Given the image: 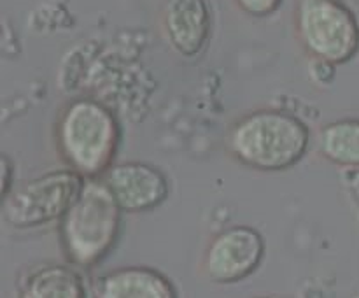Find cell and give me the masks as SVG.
I'll list each match as a JSON object with an SVG mask.
<instances>
[{
  "instance_id": "14",
  "label": "cell",
  "mask_w": 359,
  "mask_h": 298,
  "mask_svg": "<svg viewBox=\"0 0 359 298\" xmlns=\"http://www.w3.org/2000/svg\"><path fill=\"white\" fill-rule=\"evenodd\" d=\"M256 298H280V297H256Z\"/></svg>"
},
{
  "instance_id": "9",
  "label": "cell",
  "mask_w": 359,
  "mask_h": 298,
  "mask_svg": "<svg viewBox=\"0 0 359 298\" xmlns=\"http://www.w3.org/2000/svg\"><path fill=\"white\" fill-rule=\"evenodd\" d=\"M11 298H95L86 270L69 262L41 259L18 272Z\"/></svg>"
},
{
  "instance_id": "2",
  "label": "cell",
  "mask_w": 359,
  "mask_h": 298,
  "mask_svg": "<svg viewBox=\"0 0 359 298\" xmlns=\"http://www.w3.org/2000/svg\"><path fill=\"white\" fill-rule=\"evenodd\" d=\"M314 142L307 123L277 107L244 112L230 123L224 147L235 163L256 172H284L297 167Z\"/></svg>"
},
{
  "instance_id": "7",
  "label": "cell",
  "mask_w": 359,
  "mask_h": 298,
  "mask_svg": "<svg viewBox=\"0 0 359 298\" xmlns=\"http://www.w3.org/2000/svg\"><path fill=\"white\" fill-rule=\"evenodd\" d=\"M212 7L209 0H161L158 32L174 55L198 58L212 37Z\"/></svg>"
},
{
  "instance_id": "11",
  "label": "cell",
  "mask_w": 359,
  "mask_h": 298,
  "mask_svg": "<svg viewBox=\"0 0 359 298\" xmlns=\"http://www.w3.org/2000/svg\"><path fill=\"white\" fill-rule=\"evenodd\" d=\"M316 153L339 168H359V118L325 123L314 135Z\"/></svg>"
},
{
  "instance_id": "6",
  "label": "cell",
  "mask_w": 359,
  "mask_h": 298,
  "mask_svg": "<svg viewBox=\"0 0 359 298\" xmlns=\"http://www.w3.org/2000/svg\"><path fill=\"white\" fill-rule=\"evenodd\" d=\"M266 242L262 231L249 224H231L207 241L198 273L212 284H237L262 266Z\"/></svg>"
},
{
  "instance_id": "3",
  "label": "cell",
  "mask_w": 359,
  "mask_h": 298,
  "mask_svg": "<svg viewBox=\"0 0 359 298\" xmlns=\"http://www.w3.org/2000/svg\"><path fill=\"white\" fill-rule=\"evenodd\" d=\"M121 207L102 179H86L76 202L58 226V241L65 262L91 270L100 265L119 241Z\"/></svg>"
},
{
  "instance_id": "10",
  "label": "cell",
  "mask_w": 359,
  "mask_h": 298,
  "mask_svg": "<svg viewBox=\"0 0 359 298\" xmlns=\"http://www.w3.org/2000/svg\"><path fill=\"white\" fill-rule=\"evenodd\" d=\"M95 298H181L174 280L147 265H126L93 280Z\"/></svg>"
},
{
  "instance_id": "4",
  "label": "cell",
  "mask_w": 359,
  "mask_h": 298,
  "mask_svg": "<svg viewBox=\"0 0 359 298\" xmlns=\"http://www.w3.org/2000/svg\"><path fill=\"white\" fill-rule=\"evenodd\" d=\"M293 37L307 58L344 65L359 51L356 14L342 0H294Z\"/></svg>"
},
{
  "instance_id": "8",
  "label": "cell",
  "mask_w": 359,
  "mask_h": 298,
  "mask_svg": "<svg viewBox=\"0 0 359 298\" xmlns=\"http://www.w3.org/2000/svg\"><path fill=\"white\" fill-rule=\"evenodd\" d=\"M125 214L151 212L170 196V177L163 168L147 161L116 163L102 177Z\"/></svg>"
},
{
  "instance_id": "12",
  "label": "cell",
  "mask_w": 359,
  "mask_h": 298,
  "mask_svg": "<svg viewBox=\"0 0 359 298\" xmlns=\"http://www.w3.org/2000/svg\"><path fill=\"white\" fill-rule=\"evenodd\" d=\"M241 13L249 18H269L280 9L284 0H231Z\"/></svg>"
},
{
  "instance_id": "1",
  "label": "cell",
  "mask_w": 359,
  "mask_h": 298,
  "mask_svg": "<svg viewBox=\"0 0 359 298\" xmlns=\"http://www.w3.org/2000/svg\"><path fill=\"white\" fill-rule=\"evenodd\" d=\"M123 128L109 105L95 97L77 95L58 107L53 142L63 167L84 179H102L118 161Z\"/></svg>"
},
{
  "instance_id": "13",
  "label": "cell",
  "mask_w": 359,
  "mask_h": 298,
  "mask_svg": "<svg viewBox=\"0 0 359 298\" xmlns=\"http://www.w3.org/2000/svg\"><path fill=\"white\" fill-rule=\"evenodd\" d=\"M14 186V167L11 163L9 156L2 154V196H6L7 193L13 189Z\"/></svg>"
},
{
  "instance_id": "5",
  "label": "cell",
  "mask_w": 359,
  "mask_h": 298,
  "mask_svg": "<svg viewBox=\"0 0 359 298\" xmlns=\"http://www.w3.org/2000/svg\"><path fill=\"white\" fill-rule=\"evenodd\" d=\"M84 181L69 167L53 168L21 181L2 196V221L13 230L58 224L79 196Z\"/></svg>"
}]
</instances>
